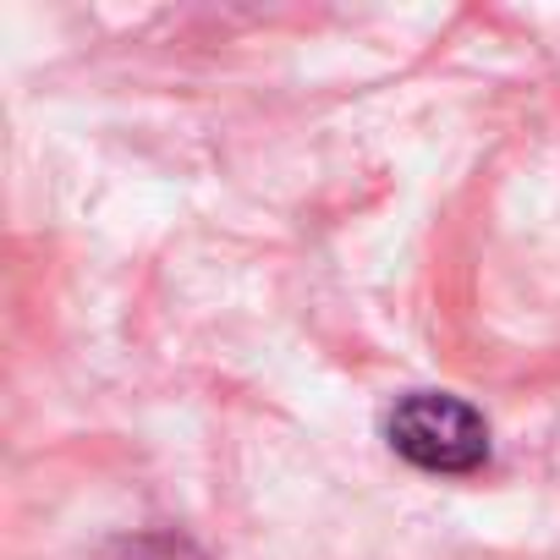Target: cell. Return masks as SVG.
Returning <instances> with one entry per match:
<instances>
[{
  "mask_svg": "<svg viewBox=\"0 0 560 560\" xmlns=\"http://www.w3.org/2000/svg\"><path fill=\"white\" fill-rule=\"evenodd\" d=\"M390 445L423 472H472L489 456V423L456 396H407L390 412Z\"/></svg>",
  "mask_w": 560,
  "mask_h": 560,
  "instance_id": "6da1fadb",
  "label": "cell"
}]
</instances>
